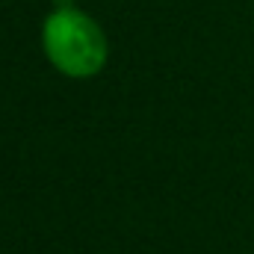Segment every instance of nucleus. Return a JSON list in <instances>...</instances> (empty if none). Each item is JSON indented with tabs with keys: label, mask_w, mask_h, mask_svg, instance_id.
<instances>
[{
	"label": "nucleus",
	"mask_w": 254,
	"mask_h": 254,
	"mask_svg": "<svg viewBox=\"0 0 254 254\" xmlns=\"http://www.w3.org/2000/svg\"><path fill=\"white\" fill-rule=\"evenodd\" d=\"M42 51L63 77H98L110 60L104 27L77 6H54L42 21Z\"/></svg>",
	"instance_id": "f257e3e1"
}]
</instances>
